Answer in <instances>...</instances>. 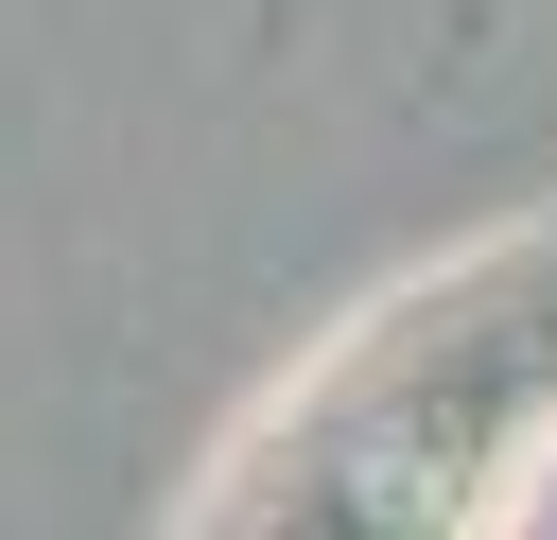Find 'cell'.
I'll return each mask as SVG.
<instances>
[{
    "label": "cell",
    "mask_w": 557,
    "mask_h": 540,
    "mask_svg": "<svg viewBox=\"0 0 557 540\" xmlns=\"http://www.w3.org/2000/svg\"><path fill=\"white\" fill-rule=\"evenodd\" d=\"M557 453V209L383 296L226 470L209 540H505Z\"/></svg>",
    "instance_id": "cell-1"
}]
</instances>
